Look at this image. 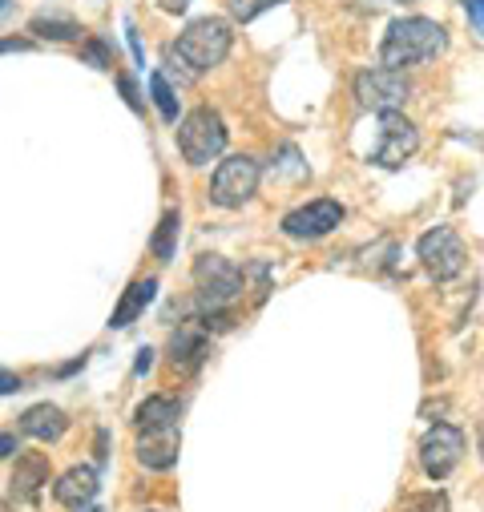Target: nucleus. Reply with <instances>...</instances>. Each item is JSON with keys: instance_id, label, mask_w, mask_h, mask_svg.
Here are the masks:
<instances>
[{"instance_id": "obj_1", "label": "nucleus", "mask_w": 484, "mask_h": 512, "mask_svg": "<svg viewBox=\"0 0 484 512\" xmlns=\"http://www.w3.org/2000/svg\"><path fill=\"white\" fill-rule=\"evenodd\" d=\"M448 49V33L440 21L428 17H404L392 21L380 45V65L388 69H408V65H424L432 57H440Z\"/></svg>"}, {"instance_id": "obj_2", "label": "nucleus", "mask_w": 484, "mask_h": 512, "mask_svg": "<svg viewBox=\"0 0 484 512\" xmlns=\"http://www.w3.org/2000/svg\"><path fill=\"white\" fill-rule=\"evenodd\" d=\"M247 279L242 271L222 259V254H202L194 263V303H198V315L206 311H230V303L242 295Z\"/></svg>"}, {"instance_id": "obj_3", "label": "nucleus", "mask_w": 484, "mask_h": 512, "mask_svg": "<svg viewBox=\"0 0 484 512\" xmlns=\"http://www.w3.org/2000/svg\"><path fill=\"white\" fill-rule=\"evenodd\" d=\"M230 41H234V33H230V25H226L222 17H198V21H190V25L178 33L174 53H178L194 73H206V69H214V65L226 61Z\"/></svg>"}, {"instance_id": "obj_4", "label": "nucleus", "mask_w": 484, "mask_h": 512, "mask_svg": "<svg viewBox=\"0 0 484 512\" xmlns=\"http://www.w3.org/2000/svg\"><path fill=\"white\" fill-rule=\"evenodd\" d=\"M178 150L190 166H210L226 150V121L218 109L198 105L178 121Z\"/></svg>"}, {"instance_id": "obj_5", "label": "nucleus", "mask_w": 484, "mask_h": 512, "mask_svg": "<svg viewBox=\"0 0 484 512\" xmlns=\"http://www.w3.org/2000/svg\"><path fill=\"white\" fill-rule=\"evenodd\" d=\"M259 162L251 154H230L218 162L214 178H210V202L222 206V210H238V206H247L255 194H259Z\"/></svg>"}, {"instance_id": "obj_6", "label": "nucleus", "mask_w": 484, "mask_h": 512, "mask_svg": "<svg viewBox=\"0 0 484 512\" xmlns=\"http://www.w3.org/2000/svg\"><path fill=\"white\" fill-rule=\"evenodd\" d=\"M416 254H420L424 271H428L436 283H452V279L464 275V267H468V246H464V238H460L452 226H432V230H424L420 242H416Z\"/></svg>"}, {"instance_id": "obj_7", "label": "nucleus", "mask_w": 484, "mask_h": 512, "mask_svg": "<svg viewBox=\"0 0 484 512\" xmlns=\"http://www.w3.org/2000/svg\"><path fill=\"white\" fill-rule=\"evenodd\" d=\"M355 101L363 109H376V113H392L404 109L412 101V81L404 77V69H388V65H372L355 73Z\"/></svg>"}, {"instance_id": "obj_8", "label": "nucleus", "mask_w": 484, "mask_h": 512, "mask_svg": "<svg viewBox=\"0 0 484 512\" xmlns=\"http://www.w3.org/2000/svg\"><path fill=\"white\" fill-rule=\"evenodd\" d=\"M416 150H420V130L416 125L400 109L380 113V142L372 150V162L384 166V170H400Z\"/></svg>"}, {"instance_id": "obj_9", "label": "nucleus", "mask_w": 484, "mask_h": 512, "mask_svg": "<svg viewBox=\"0 0 484 512\" xmlns=\"http://www.w3.org/2000/svg\"><path fill=\"white\" fill-rule=\"evenodd\" d=\"M464 456V432L456 424H436L424 432L420 440V468L432 476V480H448L456 472Z\"/></svg>"}, {"instance_id": "obj_10", "label": "nucleus", "mask_w": 484, "mask_h": 512, "mask_svg": "<svg viewBox=\"0 0 484 512\" xmlns=\"http://www.w3.org/2000/svg\"><path fill=\"white\" fill-rule=\"evenodd\" d=\"M343 214L347 210L335 198H315V202H307V206H299L283 218V234L295 238V242H315V238L331 234L343 222Z\"/></svg>"}, {"instance_id": "obj_11", "label": "nucleus", "mask_w": 484, "mask_h": 512, "mask_svg": "<svg viewBox=\"0 0 484 512\" xmlns=\"http://www.w3.org/2000/svg\"><path fill=\"white\" fill-rule=\"evenodd\" d=\"M178 452H182V432H178V424L142 428V436H138V460H142V468L166 472V468L178 464Z\"/></svg>"}, {"instance_id": "obj_12", "label": "nucleus", "mask_w": 484, "mask_h": 512, "mask_svg": "<svg viewBox=\"0 0 484 512\" xmlns=\"http://www.w3.org/2000/svg\"><path fill=\"white\" fill-rule=\"evenodd\" d=\"M97 492H101V476H97V468H89V464H73V468L61 472L57 484H53V500H57L61 508H89V504L97 500Z\"/></svg>"}, {"instance_id": "obj_13", "label": "nucleus", "mask_w": 484, "mask_h": 512, "mask_svg": "<svg viewBox=\"0 0 484 512\" xmlns=\"http://www.w3.org/2000/svg\"><path fill=\"white\" fill-rule=\"evenodd\" d=\"M210 331L198 323V319H190V323H182L174 335H170V363L178 367V371H198L202 363H206V355H210V339H206Z\"/></svg>"}, {"instance_id": "obj_14", "label": "nucleus", "mask_w": 484, "mask_h": 512, "mask_svg": "<svg viewBox=\"0 0 484 512\" xmlns=\"http://www.w3.org/2000/svg\"><path fill=\"white\" fill-rule=\"evenodd\" d=\"M21 432L41 440V444H57L65 432H69V416L57 408V404H33L25 416H21Z\"/></svg>"}, {"instance_id": "obj_15", "label": "nucleus", "mask_w": 484, "mask_h": 512, "mask_svg": "<svg viewBox=\"0 0 484 512\" xmlns=\"http://www.w3.org/2000/svg\"><path fill=\"white\" fill-rule=\"evenodd\" d=\"M45 484H49V460L41 452L21 456L17 460V472H13V496L17 500H37Z\"/></svg>"}, {"instance_id": "obj_16", "label": "nucleus", "mask_w": 484, "mask_h": 512, "mask_svg": "<svg viewBox=\"0 0 484 512\" xmlns=\"http://www.w3.org/2000/svg\"><path fill=\"white\" fill-rule=\"evenodd\" d=\"M154 291H158V283L154 279H138V283H130L126 291H121V303L113 307V319H109V327H130L146 307H150V299H154Z\"/></svg>"}, {"instance_id": "obj_17", "label": "nucleus", "mask_w": 484, "mask_h": 512, "mask_svg": "<svg viewBox=\"0 0 484 512\" xmlns=\"http://www.w3.org/2000/svg\"><path fill=\"white\" fill-rule=\"evenodd\" d=\"M178 416H182V404L174 396H150L146 404H138L134 424L138 428H162V424H178Z\"/></svg>"}, {"instance_id": "obj_18", "label": "nucleus", "mask_w": 484, "mask_h": 512, "mask_svg": "<svg viewBox=\"0 0 484 512\" xmlns=\"http://www.w3.org/2000/svg\"><path fill=\"white\" fill-rule=\"evenodd\" d=\"M29 33L45 37V41H77L81 37V25L73 17H61V13H41L29 21Z\"/></svg>"}, {"instance_id": "obj_19", "label": "nucleus", "mask_w": 484, "mask_h": 512, "mask_svg": "<svg viewBox=\"0 0 484 512\" xmlns=\"http://www.w3.org/2000/svg\"><path fill=\"white\" fill-rule=\"evenodd\" d=\"M178 226H182V214L178 210H166L162 222H158V230H154V242H150V250L158 254V263H170L174 254H178Z\"/></svg>"}, {"instance_id": "obj_20", "label": "nucleus", "mask_w": 484, "mask_h": 512, "mask_svg": "<svg viewBox=\"0 0 484 512\" xmlns=\"http://www.w3.org/2000/svg\"><path fill=\"white\" fill-rule=\"evenodd\" d=\"M150 97H154V105H158L162 121H166V125H178V97H174L170 81L162 77V69H158V73H150Z\"/></svg>"}, {"instance_id": "obj_21", "label": "nucleus", "mask_w": 484, "mask_h": 512, "mask_svg": "<svg viewBox=\"0 0 484 512\" xmlns=\"http://www.w3.org/2000/svg\"><path fill=\"white\" fill-rule=\"evenodd\" d=\"M275 5H283V0H226V9H230V17L234 21H255L259 13H267V9H275Z\"/></svg>"}, {"instance_id": "obj_22", "label": "nucleus", "mask_w": 484, "mask_h": 512, "mask_svg": "<svg viewBox=\"0 0 484 512\" xmlns=\"http://www.w3.org/2000/svg\"><path fill=\"white\" fill-rule=\"evenodd\" d=\"M81 65L109 69V65H117V61H113V53H109V45H105L101 37H85V41H81Z\"/></svg>"}, {"instance_id": "obj_23", "label": "nucleus", "mask_w": 484, "mask_h": 512, "mask_svg": "<svg viewBox=\"0 0 484 512\" xmlns=\"http://www.w3.org/2000/svg\"><path fill=\"white\" fill-rule=\"evenodd\" d=\"M404 512H448V500H444L440 492H432V496H412V500L404 504Z\"/></svg>"}, {"instance_id": "obj_24", "label": "nucleus", "mask_w": 484, "mask_h": 512, "mask_svg": "<svg viewBox=\"0 0 484 512\" xmlns=\"http://www.w3.org/2000/svg\"><path fill=\"white\" fill-rule=\"evenodd\" d=\"M117 89H121V97H126V105H130V109H142V97H138V85H134V77L117 73Z\"/></svg>"}, {"instance_id": "obj_25", "label": "nucleus", "mask_w": 484, "mask_h": 512, "mask_svg": "<svg viewBox=\"0 0 484 512\" xmlns=\"http://www.w3.org/2000/svg\"><path fill=\"white\" fill-rule=\"evenodd\" d=\"M464 5V13L472 17V25H476V33L484 37V0H460Z\"/></svg>"}, {"instance_id": "obj_26", "label": "nucleus", "mask_w": 484, "mask_h": 512, "mask_svg": "<svg viewBox=\"0 0 484 512\" xmlns=\"http://www.w3.org/2000/svg\"><path fill=\"white\" fill-rule=\"evenodd\" d=\"M13 392H21V375L0 367V396H13Z\"/></svg>"}, {"instance_id": "obj_27", "label": "nucleus", "mask_w": 484, "mask_h": 512, "mask_svg": "<svg viewBox=\"0 0 484 512\" xmlns=\"http://www.w3.org/2000/svg\"><path fill=\"white\" fill-rule=\"evenodd\" d=\"M150 367H154V351H150V347H142V351H138V363H134V375H146Z\"/></svg>"}, {"instance_id": "obj_28", "label": "nucleus", "mask_w": 484, "mask_h": 512, "mask_svg": "<svg viewBox=\"0 0 484 512\" xmlns=\"http://www.w3.org/2000/svg\"><path fill=\"white\" fill-rule=\"evenodd\" d=\"M126 37H130V49H134V61H138V65H146V53H142V41H138V33H134V25H126Z\"/></svg>"}, {"instance_id": "obj_29", "label": "nucleus", "mask_w": 484, "mask_h": 512, "mask_svg": "<svg viewBox=\"0 0 484 512\" xmlns=\"http://www.w3.org/2000/svg\"><path fill=\"white\" fill-rule=\"evenodd\" d=\"M13 448H17V436H13V432H5V436H0V460H9V456H13Z\"/></svg>"}, {"instance_id": "obj_30", "label": "nucleus", "mask_w": 484, "mask_h": 512, "mask_svg": "<svg viewBox=\"0 0 484 512\" xmlns=\"http://www.w3.org/2000/svg\"><path fill=\"white\" fill-rule=\"evenodd\" d=\"M25 49H33V45L29 41H17V37L13 41H0V53H25Z\"/></svg>"}, {"instance_id": "obj_31", "label": "nucleus", "mask_w": 484, "mask_h": 512, "mask_svg": "<svg viewBox=\"0 0 484 512\" xmlns=\"http://www.w3.org/2000/svg\"><path fill=\"white\" fill-rule=\"evenodd\" d=\"M162 9H166V13H186L190 0H162Z\"/></svg>"}, {"instance_id": "obj_32", "label": "nucleus", "mask_w": 484, "mask_h": 512, "mask_svg": "<svg viewBox=\"0 0 484 512\" xmlns=\"http://www.w3.org/2000/svg\"><path fill=\"white\" fill-rule=\"evenodd\" d=\"M105 456H109L105 452V432H97V464H105Z\"/></svg>"}, {"instance_id": "obj_33", "label": "nucleus", "mask_w": 484, "mask_h": 512, "mask_svg": "<svg viewBox=\"0 0 484 512\" xmlns=\"http://www.w3.org/2000/svg\"><path fill=\"white\" fill-rule=\"evenodd\" d=\"M476 448H480V460H484V416H480V424H476Z\"/></svg>"}, {"instance_id": "obj_34", "label": "nucleus", "mask_w": 484, "mask_h": 512, "mask_svg": "<svg viewBox=\"0 0 484 512\" xmlns=\"http://www.w3.org/2000/svg\"><path fill=\"white\" fill-rule=\"evenodd\" d=\"M5 5H9V0H0V9H5Z\"/></svg>"}, {"instance_id": "obj_35", "label": "nucleus", "mask_w": 484, "mask_h": 512, "mask_svg": "<svg viewBox=\"0 0 484 512\" xmlns=\"http://www.w3.org/2000/svg\"><path fill=\"white\" fill-rule=\"evenodd\" d=\"M146 512H162V508H146Z\"/></svg>"}, {"instance_id": "obj_36", "label": "nucleus", "mask_w": 484, "mask_h": 512, "mask_svg": "<svg viewBox=\"0 0 484 512\" xmlns=\"http://www.w3.org/2000/svg\"><path fill=\"white\" fill-rule=\"evenodd\" d=\"M89 512H101V508H89Z\"/></svg>"}]
</instances>
